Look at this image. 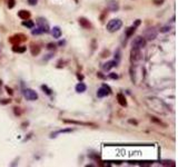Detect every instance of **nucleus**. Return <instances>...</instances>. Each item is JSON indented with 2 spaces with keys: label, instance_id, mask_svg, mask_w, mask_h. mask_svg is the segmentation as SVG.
I'll return each instance as SVG.
<instances>
[{
  "label": "nucleus",
  "instance_id": "36",
  "mask_svg": "<svg viewBox=\"0 0 178 167\" xmlns=\"http://www.w3.org/2000/svg\"><path fill=\"white\" fill-rule=\"evenodd\" d=\"M77 77H78L79 79H83V78H84V77H83V76H81V75H78V76H77Z\"/></svg>",
  "mask_w": 178,
  "mask_h": 167
},
{
  "label": "nucleus",
  "instance_id": "10",
  "mask_svg": "<svg viewBox=\"0 0 178 167\" xmlns=\"http://www.w3.org/2000/svg\"><path fill=\"white\" fill-rule=\"evenodd\" d=\"M64 123L66 124H74V125H80V126H93L96 127V124L93 123H85V122H76V120H70V119H64Z\"/></svg>",
  "mask_w": 178,
  "mask_h": 167
},
{
  "label": "nucleus",
  "instance_id": "35",
  "mask_svg": "<svg viewBox=\"0 0 178 167\" xmlns=\"http://www.w3.org/2000/svg\"><path fill=\"white\" fill-rule=\"evenodd\" d=\"M97 76H98L99 78H105V76H102V73H98V74H97Z\"/></svg>",
  "mask_w": 178,
  "mask_h": 167
},
{
  "label": "nucleus",
  "instance_id": "5",
  "mask_svg": "<svg viewBox=\"0 0 178 167\" xmlns=\"http://www.w3.org/2000/svg\"><path fill=\"white\" fill-rule=\"evenodd\" d=\"M111 94V89L109 86H107L106 84H104L102 87L98 89V92H97V97H99V98H102V97H106L107 95H110Z\"/></svg>",
  "mask_w": 178,
  "mask_h": 167
},
{
  "label": "nucleus",
  "instance_id": "3",
  "mask_svg": "<svg viewBox=\"0 0 178 167\" xmlns=\"http://www.w3.org/2000/svg\"><path fill=\"white\" fill-rule=\"evenodd\" d=\"M146 43H147V40L145 39L144 37L138 36V37H136L135 39H134V41H133V48L141 49V48H144L145 46H146Z\"/></svg>",
  "mask_w": 178,
  "mask_h": 167
},
{
  "label": "nucleus",
  "instance_id": "27",
  "mask_svg": "<svg viewBox=\"0 0 178 167\" xmlns=\"http://www.w3.org/2000/svg\"><path fill=\"white\" fill-rule=\"evenodd\" d=\"M47 48H48V49H50V50H55L56 49V45H55V43H48V45H47Z\"/></svg>",
  "mask_w": 178,
  "mask_h": 167
},
{
  "label": "nucleus",
  "instance_id": "22",
  "mask_svg": "<svg viewBox=\"0 0 178 167\" xmlns=\"http://www.w3.org/2000/svg\"><path fill=\"white\" fill-rule=\"evenodd\" d=\"M135 31H136V27L135 26H131V27H129V28L127 29V31H126V36L129 38V37H131V36L135 33Z\"/></svg>",
  "mask_w": 178,
  "mask_h": 167
},
{
  "label": "nucleus",
  "instance_id": "21",
  "mask_svg": "<svg viewBox=\"0 0 178 167\" xmlns=\"http://www.w3.org/2000/svg\"><path fill=\"white\" fill-rule=\"evenodd\" d=\"M150 120H152V122H154V123H156L157 125L162 126V127H166V126H167V125H166V124H165V123H164V122H162V120H160V119H158L157 117L152 116V117H150Z\"/></svg>",
  "mask_w": 178,
  "mask_h": 167
},
{
  "label": "nucleus",
  "instance_id": "11",
  "mask_svg": "<svg viewBox=\"0 0 178 167\" xmlns=\"http://www.w3.org/2000/svg\"><path fill=\"white\" fill-rule=\"evenodd\" d=\"M107 8L110 11H118L119 10V3L116 0H108L107 1Z\"/></svg>",
  "mask_w": 178,
  "mask_h": 167
},
{
  "label": "nucleus",
  "instance_id": "37",
  "mask_svg": "<svg viewBox=\"0 0 178 167\" xmlns=\"http://www.w3.org/2000/svg\"><path fill=\"white\" fill-rule=\"evenodd\" d=\"M75 1H76V2H78V0H75Z\"/></svg>",
  "mask_w": 178,
  "mask_h": 167
},
{
  "label": "nucleus",
  "instance_id": "17",
  "mask_svg": "<svg viewBox=\"0 0 178 167\" xmlns=\"http://www.w3.org/2000/svg\"><path fill=\"white\" fill-rule=\"evenodd\" d=\"M30 51H31V55H32V56H37V55H39V52H40V47H39L38 45H31Z\"/></svg>",
  "mask_w": 178,
  "mask_h": 167
},
{
  "label": "nucleus",
  "instance_id": "30",
  "mask_svg": "<svg viewBox=\"0 0 178 167\" xmlns=\"http://www.w3.org/2000/svg\"><path fill=\"white\" fill-rule=\"evenodd\" d=\"M37 2H38V0H28V3H29L30 6H36Z\"/></svg>",
  "mask_w": 178,
  "mask_h": 167
},
{
  "label": "nucleus",
  "instance_id": "34",
  "mask_svg": "<svg viewBox=\"0 0 178 167\" xmlns=\"http://www.w3.org/2000/svg\"><path fill=\"white\" fill-rule=\"evenodd\" d=\"M129 123H130V124H134V125H137V122H136V120H133V119H130Z\"/></svg>",
  "mask_w": 178,
  "mask_h": 167
},
{
  "label": "nucleus",
  "instance_id": "19",
  "mask_svg": "<svg viewBox=\"0 0 178 167\" xmlns=\"http://www.w3.org/2000/svg\"><path fill=\"white\" fill-rule=\"evenodd\" d=\"M26 49L27 48L25 46H19V45H14V47H12V51H15V52H25Z\"/></svg>",
  "mask_w": 178,
  "mask_h": 167
},
{
  "label": "nucleus",
  "instance_id": "28",
  "mask_svg": "<svg viewBox=\"0 0 178 167\" xmlns=\"http://www.w3.org/2000/svg\"><path fill=\"white\" fill-rule=\"evenodd\" d=\"M109 78H111V79H118V75L115 74V73H110L109 74Z\"/></svg>",
  "mask_w": 178,
  "mask_h": 167
},
{
  "label": "nucleus",
  "instance_id": "2",
  "mask_svg": "<svg viewBox=\"0 0 178 167\" xmlns=\"http://www.w3.org/2000/svg\"><path fill=\"white\" fill-rule=\"evenodd\" d=\"M121 26H123V21L120 19H112L107 24L106 28L109 33H116L121 28Z\"/></svg>",
  "mask_w": 178,
  "mask_h": 167
},
{
  "label": "nucleus",
  "instance_id": "15",
  "mask_svg": "<svg viewBox=\"0 0 178 167\" xmlns=\"http://www.w3.org/2000/svg\"><path fill=\"white\" fill-rule=\"evenodd\" d=\"M51 35H52V37H53V38L59 39L60 37H61V29H60L58 26L53 27V28L51 29Z\"/></svg>",
  "mask_w": 178,
  "mask_h": 167
},
{
  "label": "nucleus",
  "instance_id": "1",
  "mask_svg": "<svg viewBox=\"0 0 178 167\" xmlns=\"http://www.w3.org/2000/svg\"><path fill=\"white\" fill-rule=\"evenodd\" d=\"M145 104L147 105V107L152 109L154 113L159 114V115H167L170 113V108L167 104H165L164 101L159 98L156 97H148L145 99Z\"/></svg>",
  "mask_w": 178,
  "mask_h": 167
},
{
  "label": "nucleus",
  "instance_id": "33",
  "mask_svg": "<svg viewBox=\"0 0 178 167\" xmlns=\"http://www.w3.org/2000/svg\"><path fill=\"white\" fill-rule=\"evenodd\" d=\"M162 2H164V0H160V1H157V0H155V3H156V5H161Z\"/></svg>",
  "mask_w": 178,
  "mask_h": 167
},
{
  "label": "nucleus",
  "instance_id": "9",
  "mask_svg": "<svg viewBox=\"0 0 178 167\" xmlns=\"http://www.w3.org/2000/svg\"><path fill=\"white\" fill-rule=\"evenodd\" d=\"M37 25H38V27H40V28L43 29L45 33H47L50 31V28H49L48 22H47L46 19H43V18H39V19L37 20Z\"/></svg>",
  "mask_w": 178,
  "mask_h": 167
},
{
  "label": "nucleus",
  "instance_id": "7",
  "mask_svg": "<svg viewBox=\"0 0 178 167\" xmlns=\"http://www.w3.org/2000/svg\"><path fill=\"white\" fill-rule=\"evenodd\" d=\"M156 37H157V30L155 28H148L145 31L144 38L146 40H154V39H156Z\"/></svg>",
  "mask_w": 178,
  "mask_h": 167
},
{
  "label": "nucleus",
  "instance_id": "25",
  "mask_svg": "<svg viewBox=\"0 0 178 167\" xmlns=\"http://www.w3.org/2000/svg\"><path fill=\"white\" fill-rule=\"evenodd\" d=\"M15 5H16V1L15 0H8V8L9 9H12L15 7Z\"/></svg>",
  "mask_w": 178,
  "mask_h": 167
},
{
  "label": "nucleus",
  "instance_id": "24",
  "mask_svg": "<svg viewBox=\"0 0 178 167\" xmlns=\"http://www.w3.org/2000/svg\"><path fill=\"white\" fill-rule=\"evenodd\" d=\"M31 33H32V35H41V33H43V30L40 27H37L36 29H32Z\"/></svg>",
  "mask_w": 178,
  "mask_h": 167
},
{
  "label": "nucleus",
  "instance_id": "13",
  "mask_svg": "<svg viewBox=\"0 0 178 167\" xmlns=\"http://www.w3.org/2000/svg\"><path fill=\"white\" fill-rule=\"evenodd\" d=\"M78 21H79V25L81 26L83 28H85V29H90V28H91L90 21H89L88 19H86L85 17H80Z\"/></svg>",
  "mask_w": 178,
  "mask_h": 167
},
{
  "label": "nucleus",
  "instance_id": "31",
  "mask_svg": "<svg viewBox=\"0 0 178 167\" xmlns=\"http://www.w3.org/2000/svg\"><path fill=\"white\" fill-rule=\"evenodd\" d=\"M6 90H7V92H8L9 95H12V94H14L12 89H11V88H9V87H6Z\"/></svg>",
  "mask_w": 178,
  "mask_h": 167
},
{
  "label": "nucleus",
  "instance_id": "8",
  "mask_svg": "<svg viewBox=\"0 0 178 167\" xmlns=\"http://www.w3.org/2000/svg\"><path fill=\"white\" fill-rule=\"evenodd\" d=\"M26 40V36L25 35H22V33H18V35H15V36H12L10 39H9V41L11 42L12 45H19L21 41H25Z\"/></svg>",
  "mask_w": 178,
  "mask_h": 167
},
{
  "label": "nucleus",
  "instance_id": "16",
  "mask_svg": "<svg viewBox=\"0 0 178 167\" xmlns=\"http://www.w3.org/2000/svg\"><path fill=\"white\" fill-rule=\"evenodd\" d=\"M18 16H19V18H21L22 20H26V19H29L30 18V12L27 11V10H20L18 12Z\"/></svg>",
  "mask_w": 178,
  "mask_h": 167
},
{
  "label": "nucleus",
  "instance_id": "6",
  "mask_svg": "<svg viewBox=\"0 0 178 167\" xmlns=\"http://www.w3.org/2000/svg\"><path fill=\"white\" fill-rule=\"evenodd\" d=\"M141 59V52L140 49H137V48H131L130 51V60L131 62H137Z\"/></svg>",
  "mask_w": 178,
  "mask_h": 167
},
{
  "label": "nucleus",
  "instance_id": "4",
  "mask_svg": "<svg viewBox=\"0 0 178 167\" xmlns=\"http://www.w3.org/2000/svg\"><path fill=\"white\" fill-rule=\"evenodd\" d=\"M24 96L27 100H30V101H34V100L38 99V94L35 92L34 89H30V88H26L24 89Z\"/></svg>",
  "mask_w": 178,
  "mask_h": 167
},
{
  "label": "nucleus",
  "instance_id": "20",
  "mask_svg": "<svg viewBox=\"0 0 178 167\" xmlns=\"http://www.w3.org/2000/svg\"><path fill=\"white\" fill-rule=\"evenodd\" d=\"M22 26H25L27 28H29V29H32L35 27V22L32 20H29V19H26L22 21Z\"/></svg>",
  "mask_w": 178,
  "mask_h": 167
},
{
  "label": "nucleus",
  "instance_id": "29",
  "mask_svg": "<svg viewBox=\"0 0 178 167\" xmlns=\"http://www.w3.org/2000/svg\"><path fill=\"white\" fill-rule=\"evenodd\" d=\"M10 101H11L10 99H2L0 100V104L1 105H7V104H10Z\"/></svg>",
  "mask_w": 178,
  "mask_h": 167
},
{
  "label": "nucleus",
  "instance_id": "32",
  "mask_svg": "<svg viewBox=\"0 0 178 167\" xmlns=\"http://www.w3.org/2000/svg\"><path fill=\"white\" fill-rule=\"evenodd\" d=\"M140 25V20H139V19H137V20H136L135 21V24H134V25L133 26H135V27H137V26H139Z\"/></svg>",
  "mask_w": 178,
  "mask_h": 167
},
{
  "label": "nucleus",
  "instance_id": "18",
  "mask_svg": "<svg viewBox=\"0 0 178 167\" xmlns=\"http://www.w3.org/2000/svg\"><path fill=\"white\" fill-rule=\"evenodd\" d=\"M87 89V86L84 83H78L76 85V92H85Z\"/></svg>",
  "mask_w": 178,
  "mask_h": 167
},
{
  "label": "nucleus",
  "instance_id": "26",
  "mask_svg": "<svg viewBox=\"0 0 178 167\" xmlns=\"http://www.w3.org/2000/svg\"><path fill=\"white\" fill-rule=\"evenodd\" d=\"M169 30H170V27H169V26H165V27L160 28V33H168Z\"/></svg>",
  "mask_w": 178,
  "mask_h": 167
},
{
  "label": "nucleus",
  "instance_id": "14",
  "mask_svg": "<svg viewBox=\"0 0 178 167\" xmlns=\"http://www.w3.org/2000/svg\"><path fill=\"white\" fill-rule=\"evenodd\" d=\"M117 100H118L120 106H123V107H126V106H127V100H126V97H125L124 94L119 92L118 95H117Z\"/></svg>",
  "mask_w": 178,
  "mask_h": 167
},
{
  "label": "nucleus",
  "instance_id": "23",
  "mask_svg": "<svg viewBox=\"0 0 178 167\" xmlns=\"http://www.w3.org/2000/svg\"><path fill=\"white\" fill-rule=\"evenodd\" d=\"M41 89L43 90V92H46V94H47V95H49V96H50L51 94H52V90H51V89L49 88V87H48V86H47V85H43V86H41Z\"/></svg>",
  "mask_w": 178,
  "mask_h": 167
},
{
  "label": "nucleus",
  "instance_id": "12",
  "mask_svg": "<svg viewBox=\"0 0 178 167\" xmlns=\"http://www.w3.org/2000/svg\"><path fill=\"white\" fill-rule=\"evenodd\" d=\"M117 65H118V61H117V60H110V61H107L106 64L102 65V69H104L105 71H109L111 68L116 67Z\"/></svg>",
  "mask_w": 178,
  "mask_h": 167
}]
</instances>
